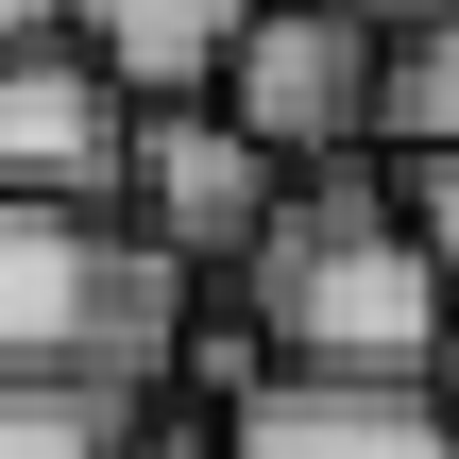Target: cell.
Wrapping results in <instances>:
<instances>
[{
    "mask_svg": "<svg viewBox=\"0 0 459 459\" xmlns=\"http://www.w3.org/2000/svg\"><path fill=\"white\" fill-rule=\"evenodd\" d=\"M221 307L255 324L273 375H341V392H426V358H443V273H426V238H409V204H392L375 153L307 170L273 204V238L238 255Z\"/></svg>",
    "mask_w": 459,
    "mask_h": 459,
    "instance_id": "cell-1",
    "label": "cell"
},
{
    "mask_svg": "<svg viewBox=\"0 0 459 459\" xmlns=\"http://www.w3.org/2000/svg\"><path fill=\"white\" fill-rule=\"evenodd\" d=\"M187 307H204V290L153 273L102 204H0V392L136 409V392H170Z\"/></svg>",
    "mask_w": 459,
    "mask_h": 459,
    "instance_id": "cell-2",
    "label": "cell"
},
{
    "mask_svg": "<svg viewBox=\"0 0 459 459\" xmlns=\"http://www.w3.org/2000/svg\"><path fill=\"white\" fill-rule=\"evenodd\" d=\"M273 204H290V170L255 153V136H221L204 102H136L119 119V238L153 255V273H187V290H238V255L273 238Z\"/></svg>",
    "mask_w": 459,
    "mask_h": 459,
    "instance_id": "cell-3",
    "label": "cell"
},
{
    "mask_svg": "<svg viewBox=\"0 0 459 459\" xmlns=\"http://www.w3.org/2000/svg\"><path fill=\"white\" fill-rule=\"evenodd\" d=\"M375 68H392V51H375L358 17H324V0H255V34L221 51L204 119L255 136V153L307 187V170H358V153H375Z\"/></svg>",
    "mask_w": 459,
    "mask_h": 459,
    "instance_id": "cell-4",
    "label": "cell"
},
{
    "mask_svg": "<svg viewBox=\"0 0 459 459\" xmlns=\"http://www.w3.org/2000/svg\"><path fill=\"white\" fill-rule=\"evenodd\" d=\"M119 85L51 34V51H0V204H119Z\"/></svg>",
    "mask_w": 459,
    "mask_h": 459,
    "instance_id": "cell-5",
    "label": "cell"
},
{
    "mask_svg": "<svg viewBox=\"0 0 459 459\" xmlns=\"http://www.w3.org/2000/svg\"><path fill=\"white\" fill-rule=\"evenodd\" d=\"M221 459H459L443 392H341V375H255L221 409Z\"/></svg>",
    "mask_w": 459,
    "mask_h": 459,
    "instance_id": "cell-6",
    "label": "cell"
},
{
    "mask_svg": "<svg viewBox=\"0 0 459 459\" xmlns=\"http://www.w3.org/2000/svg\"><path fill=\"white\" fill-rule=\"evenodd\" d=\"M238 34H255V0H68V51L119 102H204Z\"/></svg>",
    "mask_w": 459,
    "mask_h": 459,
    "instance_id": "cell-7",
    "label": "cell"
},
{
    "mask_svg": "<svg viewBox=\"0 0 459 459\" xmlns=\"http://www.w3.org/2000/svg\"><path fill=\"white\" fill-rule=\"evenodd\" d=\"M426 153H459V17L392 34V68H375V170H426Z\"/></svg>",
    "mask_w": 459,
    "mask_h": 459,
    "instance_id": "cell-8",
    "label": "cell"
},
{
    "mask_svg": "<svg viewBox=\"0 0 459 459\" xmlns=\"http://www.w3.org/2000/svg\"><path fill=\"white\" fill-rule=\"evenodd\" d=\"M119 409H68V392H0V459H102Z\"/></svg>",
    "mask_w": 459,
    "mask_h": 459,
    "instance_id": "cell-9",
    "label": "cell"
},
{
    "mask_svg": "<svg viewBox=\"0 0 459 459\" xmlns=\"http://www.w3.org/2000/svg\"><path fill=\"white\" fill-rule=\"evenodd\" d=\"M392 204H409V238H426V273H443V307H459V153L392 170Z\"/></svg>",
    "mask_w": 459,
    "mask_h": 459,
    "instance_id": "cell-10",
    "label": "cell"
},
{
    "mask_svg": "<svg viewBox=\"0 0 459 459\" xmlns=\"http://www.w3.org/2000/svg\"><path fill=\"white\" fill-rule=\"evenodd\" d=\"M102 459H221V426H204V409H170V392H136Z\"/></svg>",
    "mask_w": 459,
    "mask_h": 459,
    "instance_id": "cell-11",
    "label": "cell"
},
{
    "mask_svg": "<svg viewBox=\"0 0 459 459\" xmlns=\"http://www.w3.org/2000/svg\"><path fill=\"white\" fill-rule=\"evenodd\" d=\"M324 17H358V34H375V51H392V34H443L459 0H324Z\"/></svg>",
    "mask_w": 459,
    "mask_h": 459,
    "instance_id": "cell-12",
    "label": "cell"
},
{
    "mask_svg": "<svg viewBox=\"0 0 459 459\" xmlns=\"http://www.w3.org/2000/svg\"><path fill=\"white\" fill-rule=\"evenodd\" d=\"M68 34V0H0V51H51Z\"/></svg>",
    "mask_w": 459,
    "mask_h": 459,
    "instance_id": "cell-13",
    "label": "cell"
},
{
    "mask_svg": "<svg viewBox=\"0 0 459 459\" xmlns=\"http://www.w3.org/2000/svg\"><path fill=\"white\" fill-rule=\"evenodd\" d=\"M426 392H443V409H459V307H443V358H426Z\"/></svg>",
    "mask_w": 459,
    "mask_h": 459,
    "instance_id": "cell-14",
    "label": "cell"
}]
</instances>
